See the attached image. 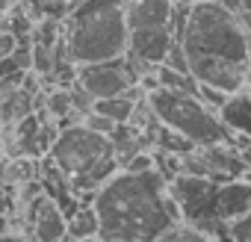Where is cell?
<instances>
[{
    "mask_svg": "<svg viewBox=\"0 0 251 242\" xmlns=\"http://www.w3.org/2000/svg\"><path fill=\"white\" fill-rule=\"evenodd\" d=\"M177 53L198 86L222 95L251 86V30L230 0H192L177 12Z\"/></svg>",
    "mask_w": 251,
    "mask_h": 242,
    "instance_id": "1",
    "label": "cell"
},
{
    "mask_svg": "<svg viewBox=\"0 0 251 242\" xmlns=\"http://www.w3.org/2000/svg\"><path fill=\"white\" fill-rule=\"evenodd\" d=\"M98 213V236L103 242H154L180 213L169 195V180L151 171H115L92 198Z\"/></svg>",
    "mask_w": 251,
    "mask_h": 242,
    "instance_id": "2",
    "label": "cell"
},
{
    "mask_svg": "<svg viewBox=\"0 0 251 242\" xmlns=\"http://www.w3.org/2000/svg\"><path fill=\"white\" fill-rule=\"evenodd\" d=\"M50 163L68 177L83 204H92L95 192L118 171L109 136H100L86 124H71L56 133L50 145Z\"/></svg>",
    "mask_w": 251,
    "mask_h": 242,
    "instance_id": "3",
    "label": "cell"
},
{
    "mask_svg": "<svg viewBox=\"0 0 251 242\" xmlns=\"http://www.w3.org/2000/svg\"><path fill=\"white\" fill-rule=\"evenodd\" d=\"M68 56L74 65L127 56V9L121 0H83L71 12Z\"/></svg>",
    "mask_w": 251,
    "mask_h": 242,
    "instance_id": "4",
    "label": "cell"
},
{
    "mask_svg": "<svg viewBox=\"0 0 251 242\" xmlns=\"http://www.w3.org/2000/svg\"><path fill=\"white\" fill-rule=\"evenodd\" d=\"M145 103L151 106L154 118L177 136H183L195 148H213V145H233V136L225 130L219 115L198 100L195 92H169L154 89L145 92Z\"/></svg>",
    "mask_w": 251,
    "mask_h": 242,
    "instance_id": "5",
    "label": "cell"
},
{
    "mask_svg": "<svg viewBox=\"0 0 251 242\" xmlns=\"http://www.w3.org/2000/svg\"><path fill=\"white\" fill-rule=\"evenodd\" d=\"M177 48V9L172 0H133L127 6V56L136 65H163Z\"/></svg>",
    "mask_w": 251,
    "mask_h": 242,
    "instance_id": "6",
    "label": "cell"
},
{
    "mask_svg": "<svg viewBox=\"0 0 251 242\" xmlns=\"http://www.w3.org/2000/svg\"><path fill=\"white\" fill-rule=\"evenodd\" d=\"M77 83L92 100L103 97H118L127 95L139 86V68L130 56H118L106 62H92V65H77Z\"/></svg>",
    "mask_w": 251,
    "mask_h": 242,
    "instance_id": "7",
    "label": "cell"
},
{
    "mask_svg": "<svg viewBox=\"0 0 251 242\" xmlns=\"http://www.w3.org/2000/svg\"><path fill=\"white\" fill-rule=\"evenodd\" d=\"M251 213V174L239 180L219 183L213 192V221L230 224Z\"/></svg>",
    "mask_w": 251,
    "mask_h": 242,
    "instance_id": "8",
    "label": "cell"
},
{
    "mask_svg": "<svg viewBox=\"0 0 251 242\" xmlns=\"http://www.w3.org/2000/svg\"><path fill=\"white\" fill-rule=\"evenodd\" d=\"M27 210H30L27 216H30L36 242H65L68 239V218L48 195H39L36 201H30Z\"/></svg>",
    "mask_w": 251,
    "mask_h": 242,
    "instance_id": "9",
    "label": "cell"
},
{
    "mask_svg": "<svg viewBox=\"0 0 251 242\" xmlns=\"http://www.w3.org/2000/svg\"><path fill=\"white\" fill-rule=\"evenodd\" d=\"M216 115L233 139H251V92L248 89L227 95Z\"/></svg>",
    "mask_w": 251,
    "mask_h": 242,
    "instance_id": "10",
    "label": "cell"
},
{
    "mask_svg": "<svg viewBox=\"0 0 251 242\" xmlns=\"http://www.w3.org/2000/svg\"><path fill=\"white\" fill-rule=\"evenodd\" d=\"M136 92V89H133ZM127 92V95H118V97H103V100H92V112L109 118L112 124H130V118L139 106V97Z\"/></svg>",
    "mask_w": 251,
    "mask_h": 242,
    "instance_id": "11",
    "label": "cell"
},
{
    "mask_svg": "<svg viewBox=\"0 0 251 242\" xmlns=\"http://www.w3.org/2000/svg\"><path fill=\"white\" fill-rule=\"evenodd\" d=\"M98 213L92 204H83L80 210H74L68 216V239L71 242H83V239H95L98 236Z\"/></svg>",
    "mask_w": 251,
    "mask_h": 242,
    "instance_id": "12",
    "label": "cell"
},
{
    "mask_svg": "<svg viewBox=\"0 0 251 242\" xmlns=\"http://www.w3.org/2000/svg\"><path fill=\"white\" fill-rule=\"evenodd\" d=\"M154 242H216V239L207 236L201 227H195V224H189V221H177V224H172L166 233H160Z\"/></svg>",
    "mask_w": 251,
    "mask_h": 242,
    "instance_id": "13",
    "label": "cell"
},
{
    "mask_svg": "<svg viewBox=\"0 0 251 242\" xmlns=\"http://www.w3.org/2000/svg\"><path fill=\"white\" fill-rule=\"evenodd\" d=\"M227 233H230V242H251V213L236 218V221H230Z\"/></svg>",
    "mask_w": 251,
    "mask_h": 242,
    "instance_id": "14",
    "label": "cell"
},
{
    "mask_svg": "<svg viewBox=\"0 0 251 242\" xmlns=\"http://www.w3.org/2000/svg\"><path fill=\"white\" fill-rule=\"evenodd\" d=\"M30 62V56L24 53L21 56V50L15 48V53H9L3 62H0V77H9V74H18V71H24V65Z\"/></svg>",
    "mask_w": 251,
    "mask_h": 242,
    "instance_id": "15",
    "label": "cell"
},
{
    "mask_svg": "<svg viewBox=\"0 0 251 242\" xmlns=\"http://www.w3.org/2000/svg\"><path fill=\"white\" fill-rule=\"evenodd\" d=\"M15 48L18 45H15V36L12 33H0V62H3L9 53H15Z\"/></svg>",
    "mask_w": 251,
    "mask_h": 242,
    "instance_id": "16",
    "label": "cell"
},
{
    "mask_svg": "<svg viewBox=\"0 0 251 242\" xmlns=\"http://www.w3.org/2000/svg\"><path fill=\"white\" fill-rule=\"evenodd\" d=\"M233 9L239 12V18H242V21H245V27L251 30V0H236Z\"/></svg>",
    "mask_w": 251,
    "mask_h": 242,
    "instance_id": "17",
    "label": "cell"
},
{
    "mask_svg": "<svg viewBox=\"0 0 251 242\" xmlns=\"http://www.w3.org/2000/svg\"><path fill=\"white\" fill-rule=\"evenodd\" d=\"M9 213H12V198H9V192L3 186H0V218L9 216Z\"/></svg>",
    "mask_w": 251,
    "mask_h": 242,
    "instance_id": "18",
    "label": "cell"
},
{
    "mask_svg": "<svg viewBox=\"0 0 251 242\" xmlns=\"http://www.w3.org/2000/svg\"><path fill=\"white\" fill-rule=\"evenodd\" d=\"M0 242H30L24 233H3V236H0Z\"/></svg>",
    "mask_w": 251,
    "mask_h": 242,
    "instance_id": "19",
    "label": "cell"
},
{
    "mask_svg": "<svg viewBox=\"0 0 251 242\" xmlns=\"http://www.w3.org/2000/svg\"><path fill=\"white\" fill-rule=\"evenodd\" d=\"M83 242H103V239H100V236H95V239H83Z\"/></svg>",
    "mask_w": 251,
    "mask_h": 242,
    "instance_id": "20",
    "label": "cell"
}]
</instances>
